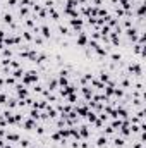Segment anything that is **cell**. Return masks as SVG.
Listing matches in <instances>:
<instances>
[{
	"label": "cell",
	"instance_id": "ac0fdd59",
	"mask_svg": "<svg viewBox=\"0 0 146 148\" xmlns=\"http://www.w3.org/2000/svg\"><path fill=\"white\" fill-rule=\"evenodd\" d=\"M33 41H35L36 45H43V43H45V40H43L41 36H35V38H33Z\"/></svg>",
	"mask_w": 146,
	"mask_h": 148
},
{
	"label": "cell",
	"instance_id": "7a4b0ae2",
	"mask_svg": "<svg viewBox=\"0 0 146 148\" xmlns=\"http://www.w3.org/2000/svg\"><path fill=\"white\" fill-rule=\"evenodd\" d=\"M40 33H41L43 40H50V38H52V29H50L46 24H41V26H40Z\"/></svg>",
	"mask_w": 146,
	"mask_h": 148
},
{
	"label": "cell",
	"instance_id": "5b68a950",
	"mask_svg": "<svg viewBox=\"0 0 146 148\" xmlns=\"http://www.w3.org/2000/svg\"><path fill=\"white\" fill-rule=\"evenodd\" d=\"M23 127L28 129V131H33V129L36 127V121H33V119H24V121H23Z\"/></svg>",
	"mask_w": 146,
	"mask_h": 148
},
{
	"label": "cell",
	"instance_id": "ffe728a7",
	"mask_svg": "<svg viewBox=\"0 0 146 148\" xmlns=\"http://www.w3.org/2000/svg\"><path fill=\"white\" fill-rule=\"evenodd\" d=\"M3 148H14V147H12V145H5Z\"/></svg>",
	"mask_w": 146,
	"mask_h": 148
},
{
	"label": "cell",
	"instance_id": "3957f363",
	"mask_svg": "<svg viewBox=\"0 0 146 148\" xmlns=\"http://www.w3.org/2000/svg\"><path fill=\"white\" fill-rule=\"evenodd\" d=\"M57 88H59V79H57V76H53V77H50V79H48V83H46V90L55 91Z\"/></svg>",
	"mask_w": 146,
	"mask_h": 148
},
{
	"label": "cell",
	"instance_id": "9a60e30c",
	"mask_svg": "<svg viewBox=\"0 0 146 148\" xmlns=\"http://www.w3.org/2000/svg\"><path fill=\"white\" fill-rule=\"evenodd\" d=\"M102 134H103V136H110V134H115V129H113L112 126H107V127H103Z\"/></svg>",
	"mask_w": 146,
	"mask_h": 148
},
{
	"label": "cell",
	"instance_id": "8992f818",
	"mask_svg": "<svg viewBox=\"0 0 146 148\" xmlns=\"http://www.w3.org/2000/svg\"><path fill=\"white\" fill-rule=\"evenodd\" d=\"M77 129H79V138H81V140L91 136V131L88 129V126H77Z\"/></svg>",
	"mask_w": 146,
	"mask_h": 148
},
{
	"label": "cell",
	"instance_id": "52a82bcc",
	"mask_svg": "<svg viewBox=\"0 0 146 148\" xmlns=\"http://www.w3.org/2000/svg\"><path fill=\"white\" fill-rule=\"evenodd\" d=\"M95 147H96V148H105V147H108V138L102 134V136L96 140V145H95Z\"/></svg>",
	"mask_w": 146,
	"mask_h": 148
},
{
	"label": "cell",
	"instance_id": "5bb4252c",
	"mask_svg": "<svg viewBox=\"0 0 146 148\" xmlns=\"http://www.w3.org/2000/svg\"><path fill=\"white\" fill-rule=\"evenodd\" d=\"M29 119L40 121V110H38V109H31V112H29Z\"/></svg>",
	"mask_w": 146,
	"mask_h": 148
},
{
	"label": "cell",
	"instance_id": "ba28073f",
	"mask_svg": "<svg viewBox=\"0 0 146 148\" xmlns=\"http://www.w3.org/2000/svg\"><path fill=\"white\" fill-rule=\"evenodd\" d=\"M5 138H7V141H10V143H17V141L21 140V136H19L17 133H5Z\"/></svg>",
	"mask_w": 146,
	"mask_h": 148
},
{
	"label": "cell",
	"instance_id": "30bf717a",
	"mask_svg": "<svg viewBox=\"0 0 146 148\" xmlns=\"http://www.w3.org/2000/svg\"><path fill=\"white\" fill-rule=\"evenodd\" d=\"M24 73H26V71H24V67H19V69H14L10 74H12V77H16V79H21V77L24 76Z\"/></svg>",
	"mask_w": 146,
	"mask_h": 148
},
{
	"label": "cell",
	"instance_id": "7c38bea8",
	"mask_svg": "<svg viewBox=\"0 0 146 148\" xmlns=\"http://www.w3.org/2000/svg\"><path fill=\"white\" fill-rule=\"evenodd\" d=\"M12 21H14V16H12L10 12H5V14L2 16V23H3V24H10Z\"/></svg>",
	"mask_w": 146,
	"mask_h": 148
},
{
	"label": "cell",
	"instance_id": "6da1fadb",
	"mask_svg": "<svg viewBox=\"0 0 146 148\" xmlns=\"http://www.w3.org/2000/svg\"><path fill=\"white\" fill-rule=\"evenodd\" d=\"M88 41H89V38H88V33H84V31H81V33L76 36V45H77V47H86Z\"/></svg>",
	"mask_w": 146,
	"mask_h": 148
},
{
	"label": "cell",
	"instance_id": "8fae6325",
	"mask_svg": "<svg viewBox=\"0 0 146 148\" xmlns=\"http://www.w3.org/2000/svg\"><path fill=\"white\" fill-rule=\"evenodd\" d=\"M100 81H102L103 84H108L110 81H112V79H110V74L107 73V71H102V73H100Z\"/></svg>",
	"mask_w": 146,
	"mask_h": 148
},
{
	"label": "cell",
	"instance_id": "9c48e42d",
	"mask_svg": "<svg viewBox=\"0 0 146 148\" xmlns=\"http://www.w3.org/2000/svg\"><path fill=\"white\" fill-rule=\"evenodd\" d=\"M110 62H113V64H119L120 60H122V53H117V52H113V53H110Z\"/></svg>",
	"mask_w": 146,
	"mask_h": 148
},
{
	"label": "cell",
	"instance_id": "d6986e66",
	"mask_svg": "<svg viewBox=\"0 0 146 148\" xmlns=\"http://www.w3.org/2000/svg\"><path fill=\"white\" fill-rule=\"evenodd\" d=\"M5 38V33H3V29H0V40H3Z\"/></svg>",
	"mask_w": 146,
	"mask_h": 148
},
{
	"label": "cell",
	"instance_id": "2e32d148",
	"mask_svg": "<svg viewBox=\"0 0 146 148\" xmlns=\"http://www.w3.org/2000/svg\"><path fill=\"white\" fill-rule=\"evenodd\" d=\"M5 84H7V86H14V84H16V77L7 76V77H5Z\"/></svg>",
	"mask_w": 146,
	"mask_h": 148
},
{
	"label": "cell",
	"instance_id": "277c9868",
	"mask_svg": "<svg viewBox=\"0 0 146 148\" xmlns=\"http://www.w3.org/2000/svg\"><path fill=\"white\" fill-rule=\"evenodd\" d=\"M112 145L115 148H124L126 147V138H122V136H115L113 140H112Z\"/></svg>",
	"mask_w": 146,
	"mask_h": 148
},
{
	"label": "cell",
	"instance_id": "e0dca14e",
	"mask_svg": "<svg viewBox=\"0 0 146 148\" xmlns=\"http://www.w3.org/2000/svg\"><path fill=\"white\" fill-rule=\"evenodd\" d=\"M35 129H36L38 136H41V134H45V129H46V127H45V126H38V124H36V127H35Z\"/></svg>",
	"mask_w": 146,
	"mask_h": 148
},
{
	"label": "cell",
	"instance_id": "4fadbf2b",
	"mask_svg": "<svg viewBox=\"0 0 146 148\" xmlns=\"http://www.w3.org/2000/svg\"><path fill=\"white\" fill-rule=\"evenodd\" d=\"M2 57H3V59H12V57H14V50L3 48V50H2Z\"/></svg>",
	"mask_w": 146,
	"mask_h": 148
}]
</instances>
